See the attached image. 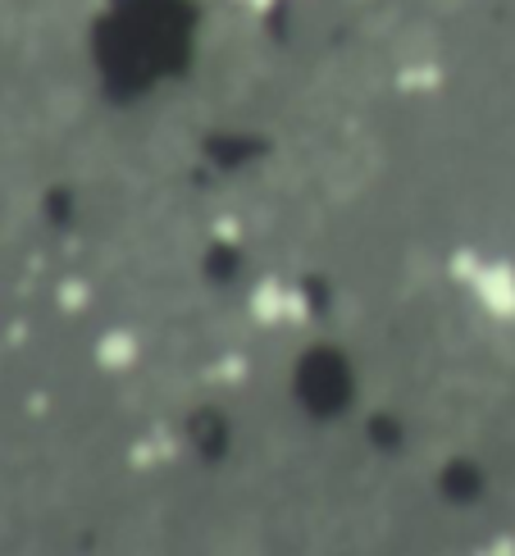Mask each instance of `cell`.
Segmentation results:
<instances>
[{
  "instance_id": "6da1fadb",
  "label": "cell",
  "mask_w": 515,
  "mask_h": 556,
  "mask_svg": "<svg viewBox=\"0 0 515 556\" xmlns=\"http://www.w3.org/2000/svg\"><path fill=\"white\" fill-rule=\"evenodd\" d=\"M470 292L493 319H515V265L488 261L470 274Z\"/></svg>"
},
{
  "instance_id": "7a4b0ae2",
  "label": "cell",
  "mask_w": 515,
  "mask_h": 556,
  "mask_svg": "<svg viewBox=\"0 0 515 556\" xmlns=\"http://www.w3.org/2000/svg\"><path fill=\"white\" fill-rule=\"evenodd\" d=\"M374 174H379V151L365 147V142H356V147H347V151L334 160V169H329V188H334L338 197H356Z\"/></svg>"
},
{
  "instance_id": "3957f363",
  "label": "cell",
  "mask_w": 515,
  "mask_h": 556,
  "mask_svg": "<svg viewBox=\"0 0 515 556\" xmlns=\"http://www.w3.org/2000/svg\"><path fill=\"white\" fill-rule=\"evenodd\" d=\"M137 356H142V342H137V333H128V329H110L97 342V365L101 369H133Z\"/></svg>"
}]
</instances>
